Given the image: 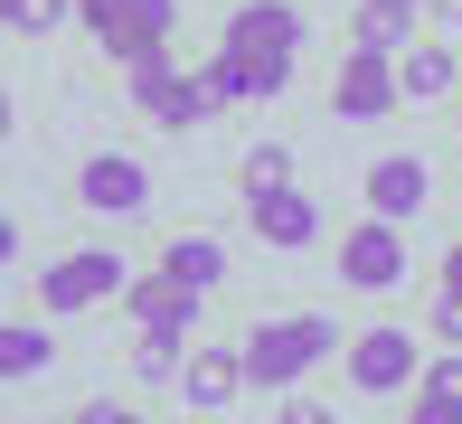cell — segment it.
Wrapping results in <instances>:
<instances>
[{
  "label": "cell",
  "instance_id": "obj_16",
  "mask_svg": "<svg viewBox=\"0 0 462 424\" xmlns=\"http://www.w3.org/2000/svg\"><path fill=\"white\" fill-rule=\"evenodd\" d=\"M48 358H57V339H48V321H0V377H48Z\"/></svg>",
  "mask_w": 462,
  "mask_h": 424
},
{
  "label": "cell",
  "instance_id": "obj_18",
  "mask_svg": "<svg viewBox=\"0 0 462 424\" xmlns=\"http://www.w3.org/2000/svg\"><path fill=\"white\" fill-rule=\"evenodd\" d=\"M236 180H245V198H255V189H292V142H255Z\"/></svg>",
  "mask_w": 462,
  "mask_h": 424
},
{
  "label": "cell",
  "instance_id": "obj_1",
  "mask_svg": "<svg viewBox=\"0 0 462 424\" xmlns=\"http://www.w3.org/2000/svg\"><path fill=\"white\" fill-rule=\"evenodd\" d=\"M330 349H340V330H330L321 311H302V321H264L255 339H245V387H302Z\"/></svg>",
  "mask_w": 462,
  "mask_h": 424
},
{
  "label": "cell",
  "instance_id": "obj_8",
  "mask_svg": "<svg viewBox=\"0 0 462 424\" xmlns=\"http://www.w3.org/2000/svg\"><path fill=\"white\" fill-rule=\"evenodd\" d=\"M171 29H180V0H114L95 38L133 67V57H161V48H171Z\"/></svg>",
  "mask_w": 462,
  "mask_h": 424
},
{
  "label": "cell",
  "instance_id": "obj_12",
  "mask_svg": "<svg viewBox=\"0 0 462 424\" xmlns=\"http://www.w3.org/2000/svg\"><path fill=\"white\" fill-rule=\"evenodd\" d=\"M245 226H255L264 245H283V254H302L311 236H321V207H311L302 189H255V198H245Z\"/></svg>",
  "mask_w": 462,
  "mask_h": 424
},
{
  "label": "cell",
  "instance_id": "obj_21",
  "mask_svg": "<svg viewBox=\"0 0 462 424\" xmlns=\"http://www.w3.org/2000/svg\"><path fill=\"white\" fill-rule=\"evenodd\" d=\"M133 368H142V377H180V368H189V339H152V330H142Z\"/></svg>",
  "mask_w": 462,
  "mask_h": 424
},
{
  "label": "cell",
  "instance_id": "obj_4",
  "mask_svg": "<svg viewBox=\"0 0 462 424\" xmlns=\"http://www.w3.org/2000/svg\"><path fill=\"white\" fill-rule=\"evenodd\" d=\"M133 104L161 123V133H189V123L208 114V85H199V76H180V67H171V48H161V57H133Z\"/></svg>",
  "mask_w": 462,
  "mask_h": 424
},
{
  "label": "cell",
  "instance_id": "obj_25",
  "mask_svg": "<svg viewBox=\"0 0 462 424\" xmlns=\"http://www.w3.org/2000/svg\"><path fill=\"white\" fill-rule=\"evenodd\" d=\"M104 10H114V0H76V19H86V29H104Z\"/></svg>",
  "mask_w": 462,
  "mask_h": 424
},
{
  "label": "cell",
  "instance_id": "obj_19",
  "mask_svg": "<svg viewBox=\"0 0 462 424\" xmlns=\"http://www.w3.org/2000/svg\"><path fill=\"white\" fill-rule=\"evenodd\" d=\"M406 29H415L406 10H377V0H359V48H377V57H396V48H406Z\"/></svg>",
  "mask_w": 462,
  "mask_h": 424
},
{
  "label": "cell",
  "instance_id": "obj_14",
  "mask_svg": "<svg viewBox=\"0 0 462 424\" xmlns=\"http://www.w3.org/2000/svg\"><path fill=\"white\" fill-rule=\"evenodd\" d=\"M180 396H189L199 415L236 406V396H245V349H199V358L180 368Z\"/></svg>",
  "mask_w": 462,
  "mask_h": 424
},
{
  "label": "cell",
  "instance_id": "obj_28",
  "mask_svg": "<svg viewBox=\"0 0 462 424\" xmlns=\"http://www.w3.org/2000/svg\"><path fill=\"white\" fill-rule=\"evenodd\" d=\"M19 10H29V0H0V29H19Z\"/></svg>",
  "mask_w": 462,
  "mask_h": 424
},
{
  "label": "cell",
  "instance_id": "obj_7",
  "mask_svg": "<svg viewBox=\"0 0 462 424\" xmlns=\"http://www.w3.org/2000/svg\"><path fill=\"white\" fill-rule=\"evenodd\" d=\"M199 85H208V104H264V95L292 85V57H236V48H217L199 67Z\"/></svg>",
  "mask_w": 462,
  "mask_h": 424
},
{
  "label": "cell",
  "instance_id": "obj_32",
  "mask_svg": "<svg viewBox=\"0 0 462 424\" xmlns=\"http://www.w3.org/2000/svg\"><path fill=\"white\" fill-rule=\"evenodd\" d=\"M67 424H104V406H86V415H67Z\"/></svg>",
  "mask_w": 462,
  "mask_h": 424
},
{
  "label": "cell",
  "instance_id": "obj_31",
  "mask_svg": "<svg viewBox=\"0 0 462 424\" xmlns=\"http://www.w3.org/2000/svg\"><path fill=\"white\" fill-rule=\"evenodd\" d=\"M104 424H142V415H123V406H104Z\"/></svg>",
  "mask_w": 462,
  "mask_h": 424
},
{
  "label": "cell",
  "instance_id": "obj_24",
  "mask_svg": "<svg viewBox=\"0 0 462 424\" xmlns=\"http://www.w3.org/2000/svg\"><path fill=\"white\" fill-rule=\"evenodd\" d=\"M415 424H462L453 406H425V396H415Z\"/></svg>",
  "mask_w": 462,
  "mask_h": 424
},
{
  "label": "cell",
  "instance_id": "obj_26",
  "mask_svg": "<svg viewBox=\"0 0 462 424\" xmlns=\"http://www.w3.org/2000/svg\"><path fill=\"white\" fill-rule=\"evenodd\" d=\"M10 254H19V217H0V264H10Z\"/></svg>",
  "mask_w": 462,
  "mask_h": 424
},
{
  "label": "cell",
  "instance_id": "obj_29",
  "mask_svg": "<svg viewBox=\"0 0 462 424\" xmlns=\"http://www.w3.org/2000/svg\"><path fill=\"white\" fill-rule=\"evenodd\" d=\"M444 283H462V245H453V254H444Z\"/></svg>",
  "mask_w": 462,
  "mask_h": 424
},
{
  "label": "cell",
  "instance_id": "obj_15",
  "mask_svg": "<svg viewBox=\"0 0 462 424\" xmlns=\"http://www.w3.org/2000/svg\"><path fill=\"white\" fill-rule=\"evenodd\" d=\"M453 48H434V38H425V48H396V85H406V104H444L453 95Z\"/></svg>",
  "mask_w": 462,
  "mask_h": 424
},
{
  "label": "cell",
  "instance_id": "obj_11",
  "mask_svg": "<svg viewBox=\"0 0 462 424\" xmlns=\"http://www.w3.org/2000/svg\"><path fill=\"white\" fill-rule=\"evenodd\" d=\"M396 57H377V48H349V67H340V85H330V104H340L349 123H368V114H396Z\"/></svg>",
  "mask_w": 462,
  "mask_h": 424
},
{
  "label": "cell",
  "instance_id": "obj_20",
  "mask_svg": "<svg viewBox=\"0 0 462 424\" xmlns=\"http://www.w3.org/2000/svg\"><path fill=\"white\" fill-rule=\"evenodd\" d=\"M415 396H425V406H453V415H462V349H444V358H434V368L415 377Z\"/></svg>",
  "mask_w": 462,
  "mask_h": 424
},
{
  "label": "cell",
  "instance_id": "obj_10",
  "mask_svg": "<svg viewBox=\"0 0 462 424\" xmlns=\"http://www.w3.org/2000/svg\"><path fill=\"white\" fill-rule=\"evenodd\" d=\"M217 48H236V57H292V48H302V19H292L283 0H236Z\"/></svg>",
  "mask_w": 462,
  "mask_h": 424
},
{
  "label": "cell",
  "instance_id": "obj_3",
  "mask_svg": "<svg viewBox=\"0 0 462 424\" xmlns=\"http://www.w3.org/2000/svg\"><path fill=\"white\" fill-rule=\"evenodd\" d=\"M425 377V358H415V330H396V321H377L349 339V387L359 396H396V387H415Z\"/></svg>",
  "mask_w": 462,
  "mask_h": 424
},
{
  "label": "cell",
  "instance_id": "obj_6",
  "mask_svg": "<svg viewBox=\"0 0 462 424\" xmlns=\"http://www.w3.org/2000/svg\"><path fill=\"white\" fill-rule=\"evenodd\" d=\"M76 198H86L95 217H133V207H152V170H142L133 152H86Z\"/></svg>",
  "mask_w": 462,
  "mask_h": 424
},
{
  "label": "cell",
  "instance_id": "obj_13",
  "mask_svg": "<svg viewBox=\"0 0 462 424\" xmlns=\"http://www.w3.org/2000/svg\"><path fill=\"white\" fill-rule=\"evenodd\" d=\"M199 302H208V292H189L180 273H142V283H133V321L152 330V339H189Z\"/></svg>",
  "mask_w": 462,
  "mask_h": 424
},
{
  "label": "cell",
  "instance_id": "obj_30",
  "mask_svg": "<svg viewBox=\"0 0 462 424\" xmlns=\"http://www.w3.org/2000/svg\"><path fill=\"white\" fill-rule=\"evenodd\" d=\"M377 10H406V19H415V10H425V0H377Z\"/></svg>",
  "mask_w": 462,
  "mask_h": 424
},
{
  "label": "cell",
  "instance_id": "obj_2",
  "mask_svg": "<svg viewBox=\"0 0 462 424\" xmlns=\"http://www.w3.org/2000/svg\"><path fill=\"white\" fill-rule=\"evenodd\" d=\"M123 292V254L114 245H86V254H57L48 273H38V302L48 311H95Z\"/></svg>",
  "mask_w": 462,
  "mask_h": 424
},
{
  "label": "cell",
  "instance_id": "obj_23",
  "mask_svg": "<svg viewBox=\"0 0 462 424\" xmlns=\"http://www.w3.org/2000/svg\"><path fill=\"white\" fill-rule=\"evenodd\" d=\"M283 424H340V415H330V406H311V396H292V406H283Z\"/></svg>",
  "mask_w": 462,
  "mask_h": 424
},
{
  "label": "cell",
  "instance_id": "obj_9",
  "mask_svg": "<svg viewBox=\"0 0 462 424\" xmlns=\"http://www.w3.org/2000/svg\"><path fill=\"white\" fill-rule=\"evenodd\" d=\"M425 198H434V170L415 161V152H377V161H368V217L406 226V217H415Z\"/></svg>",
  "mask_w": 462,
  "mask_h": 424
},
{
  "label": "cell",
  "instance_id": "obj_5",
  "mask_svg": "<svg viewBox=\"0 0 462 424\" xmlns=\"http://www.w3.org/2000/svg\"><path fill=\"white\" fill-rule=\"evenodd\" d=\"M340 283L349 292H396L406 283V226H387V217L349 226L340 236Z\"/></svg>",
  "mask_w": 462,
  "mask_h": 424
},
{
  "label": "cell",
  "instance_id": "obj_27",
  "mask_svg": "<svg viewBox=\"0 0 462 424\" xmlns=\"http://www.w3.org/2000/svg\"><path fill=\"white\" fill-rule=\"evenodd\" d=\"M10 123H19V104H10V85H0V142H10Z\"/></svg>",
  "mask_w": 462,
  "mask_h": 424
},
{
  "label": "cell",
  "instance_id": "obj_22",
  "mask_svg": "<svg viewBox=\"0 0 462 424\" xmlns=\"http://www.w3.org/2000/svg\"><path fill=\"white\" fill-rule=\"evenodd\" d=\"M434 339H444V349H462V283L434 292Z\"/></svg>",
  "mask_w": 462,
  "mask_h": 424
},
{
  "label": "cell",
  "instance_id": "obj_17",
  "mask_svg": "<svg viewBox=\"0 0 462 424\" xmlns=\"http://www.w3.org/2000/svg\"><path fill=\"white\" fill-rule=\"evenodd\" d=\"M161 273H180L189 292H217V283H226V245H217V236H171Z\"/></svg>",
  "mask_w": 462,
  "mask_h": 424
}]
</instances>
